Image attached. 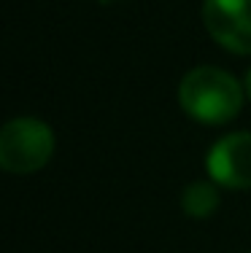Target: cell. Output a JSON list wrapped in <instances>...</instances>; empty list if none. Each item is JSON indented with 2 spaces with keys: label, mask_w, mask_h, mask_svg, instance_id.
Listing matches in <instances>:
<instances>
[{
  "label": "cell",
  "mask_w": 251,
  "mask_h": 253,
  "mask_svg": "<svg viewBox=\"0 0 251 253\" xmlns=\"http://www.w3.org/2000/svg\"><path fill=\"white\" fill-rule=\"evenodd\" d=\"M243 89H246V97L251 100V68H249V73H246V81H243Z\"/></svg>",
  "instance_id": "6"
},
{
  "label": "cell",
  "mask_w": 251,
  "mask_h": 253,
  "mask_svg": "<svg viewBox=\"0 0 251 253\" xmlns=\"http://www.w3.org/2000/svg\"><path fill=\"white\" fill-rule=\"evenodd\" d=\"M178 102L200 124H227L243 108V86L216 65H197L178 84Z\"/></svg>",
  "instance_id": "1"
},
{
  "label": "cell",
  "mask_w": 251,
  "mask_h": 253,
  "mask_svg": "<svg viewBox=\"0 0 251 253\" xmlns=\"http://www.w3.org/2000/svg\"><path fill=\"white\" fill-rule=\"evenodd\" d=\"M205 170L222 189H251V132H230L211 146Z\"/></svg>",
  "instance_id": "4"
},
{
  "label": "cell",
  "mask_w": 251,
  "mask_h": 253,
  "mask_svg": "<svg viewBox=\"0 0 251 253\" xmlns=\"http://www.w3.org/2000/svg\"><path fill=\"white\" fill-rule=\"evenodd\" d=\"M54 154V132L33 116L11 119L0 129V167L11 175H33L44 170Z\"/></svg>",
  "instance_id": "2"
},
{
  "label": "cell",
  "mask_w": 251,
  "mask_h": 253,
  "mask_svg": "<svg viewBox=\"0 0 251 253\" xmlns=\"http://www.w3.org/2000/svg\"><path fill=\"white\" fill-rule=\"evenodd\" d=\"M202 22L222 49L241 57L251 54V0H205Z\"/></svg>",
  "instance_id": "3"
},
{
  "label": "cell",
  "mask_w": 251,
  "mask_h": 253,
  "mask_svg": "<svg viewBox=\"0 0 251 253\" xmlns=\"http://www.w3.org/2000/svg\"><path fill=\"white\" fill-rule=\"evenodd\" d=\"M219 208V191L216 183L195 180L181 191V210L189 218H211Z\"/></svg>",
  "instance_id": "5"
}]
</instances>
